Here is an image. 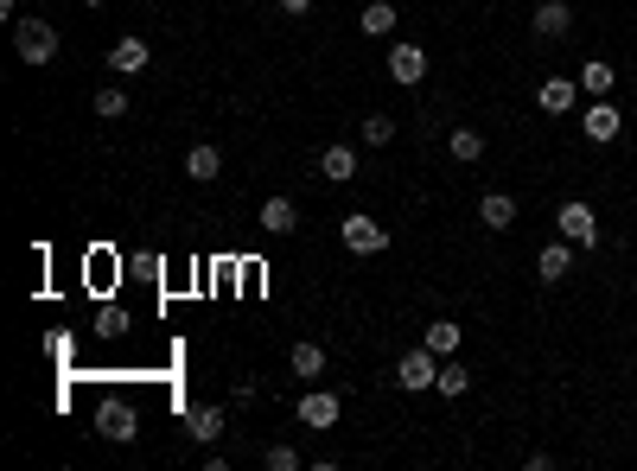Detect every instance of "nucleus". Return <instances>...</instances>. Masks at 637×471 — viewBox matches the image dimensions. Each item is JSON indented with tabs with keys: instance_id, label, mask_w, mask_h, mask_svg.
Instances as JSON below:
<instances>
[{
	"instance_id": "1",
	"label": "nucleus",
	"mask_w": 637,
	"mask_h": 471,
	"mask_svg": "<svg viewBox=\"0 0 637 471\" xmlns=\"http://www.w3.org/2000/svg\"><path fill=\"white\" fill-rule=\"evenodd\" d=\"M13 51H20V64L45 71V64L58 58V26L51 20H13Z\"/></svg>"
},
{
	"instance_id": "2",
	"label": "nucleus",
	"mask_w": 637,
	"mask_h": 471,
	"mask_svg": "<svg viewBox=\"0 0 637 471\" xmlns=\"http://www.w3.org/2000/svg\"><path fill=\"white\" fill-rule=\"evenodd\" d=\"M555 230L574 242V249H599V211L587 198H567L561 211H555Z\"/></svg>"
},
{
	"instance_id": "3",
	"label": "nucleus",
	"mask_w": 637,
	"mask_h": 471,
	"mask_svg": "<svg viewBox=\"0 0 637 471\" xmlns=\"http://www.w3.org/2000/svg\"><path fill=\"white\" fill-rule=\"evenodd\" d=\"M96 433H102L109 446H128L134 433H141V408H134V401H122V395H109V401L96 408Z\"/></svg>"
},
{
	"instance_id": "4",
	"label": "nucleus",
	"mask_w": 637,
	"mask_h": 471,
	"mask_svg": "<svg viewBox=\"0 0 637 471\" xmlns=\"http://www.w3.org/2000/svg\"><path fill=\"white\" fill-rule=\"evenodd\" d=\"M338 236H344V249H351V255H383V249H389V230H383L376 217H364V211L344 217V223H338Z\"/></svg>"
},
{
	"instance_id": "5",
	"label": "nucleus",
	"mask_w": 637,
	"mask_h": 471,
	"mask_svg": "<svg viewBox=\"0 0 637 471\" xmlns=\"http://www.w3.org/2000/svg\"><path fill=\"white\" fill-rule=\"evenodd\" d=\"M434 376H440V357L427 351V344H415L402 363H395V389H408V395H421V389H434Z\"/></svg>"
},
{
	"instance_id": "6",
	"label": "nucleus",
	"mask_w": 637,
	"mask_h": 471,
	"mask_svg": "<svg viewBox=\"0 0 637 471\" xmlns=\"http://www.w3.org/2000/svg\"><path fill=\"white\" fill-rule=\"evenodd\" d=\"M580 134H587L593 147H606V141H618V134H625V115H618L606 96H593L587 109H580Z\"/></svg>"
},
{
	"instance_id": "7",
	"label": "nucleus",
	"mask_w": 637,
	"mask_h": 471,
	"mask_svg": "<svg viewBox=\"0 0 637 471\" xmlns=\"http://www.w3.org/2000/svg\"><path fill=\"white\" fill-rule=\"evenodd\" d=\"M338 414H344V401H338L332 389H313V395H300L294 421H300V427H313V433H325V427H338Z\"/></svg>"
},
{
	"instance_id": "8",
	"label": "nucleus",
	"mask_w": 637,
	"mask_h": 471,
	"mask_svg": "<svg viewBox=\"0 0 637 471\" xmlns=\"http://www.w3.org/2000/svg\"><path fill=\"white\" fill-rule=\"evenodd\" d=\"M389 77L402 83V90H415V83L427 77V51L408 45V39H395V45H389Z\"/></svg>"
},
{
	"instance_id": "9",
	"label": "nucleus",
	"mask_w": 637,
	"mask_h": 471,
	"mask_svg": "<svg viewBox=\"0 0 637 471\" xmlns=\"http://www.w3.org/2000/svg\"><path fill=\"white\" fill-rule=\"evenodd\" d=\"M529 32H536V39H567V32H574V7H567V0H536Z\"/></svg>"
},
{
	"instance_id": "10",
	"label": "nucleus",
	"mask_w": 637,
	"mask_h": 471,
	"mask_svg": "<svg viewBox=\"0 0 637 471\" xmlns=\"http://www.w3.org/2000/svg\"><path fill=\"white\" fill-rule=\"evenodd\" d=\"M147 64H153V51H147V39H134V32L109 45V71H115V77H141Z\"/></svg>"
},
{
	"instance_id": "11",
	"label": "nucleus",
	"mask_w": 637,
	"mask_h": 471,
	"mask_svg": "<svg viewBox=\"0 0 637 471\" xmlns=\"http://www.w3.org/2000/svg\"><path fill=\"white\" fill-rule=\"evenodd\" d=\"M574 102H580V77H548L542 90H536V109L542 115H574Z\"/></svg>"
},
{
	"instance_id": "12",
	"label": "nucleus",
	"mask_w": 637,
	"mask_h": 471,
	"mask_svg": "<svg viewBox=\"0 0 637 471\" xmlns=\"http://www.w3.org/2000/svg\"><path fill=\"white\" fill-rule=\"evenodd\" d=\"M567 268H574V242H542V255H536V274H542V287H555V281H567Z\"/></svg>"
},
{
	"instance_id": "13",
	"label": "nucleus",
	"mask_w": 637,
	"mask_h": 471,
	"mask_svg": "<svg viewBox=\"0 0 637 471\" xmlns=\"http://www.w3.org/2000/svg\"><path fill=\"white\" fill-rule=\"evenodd\" d=\"M319 179H325V185H351V179H357V153L344 147V141L325 147V153H319Z\"/></svg>"
},
{
	"instance_id": "14",
	"label": "nucleus",
	"mask_w": 637,
	"mask_h": 471,
	"mask_svg": "<svg viewBox=\"0 0 637 471\" xmlns=\"http://www.w3.org/2000/svg\"><path fill=\"white\" fill-rule=\"evenodd\" d=\"M478 223H485V230H510V223H516V198H510V191H485V198H478Z\"/></svg>"
},
{
	"instance_id": "15",
	"label": "nucleus",
	"mask_w": 637,
	"mask_h": 471,
	"mask_svg": "<svg viewBox=\"0 0 637 471\" xmlns=\"http://www.w3.org/2000/svg\"><path fill=\"white\" fill-rule=\"evenodd\" d=\"M287 370H294L300 382H313V376H325V344H313V338H300L294 351H287Z\"/></svg>"
},
{
	"instance_id": "16",
	"label": "nucleus",
	"mask_w": 637,
	"mask_h": 471,
	"mask_svg": "<svg viewBox=\"0 0 637 471\" xmlns=\"http://www.w3.org/2000/svg\"><path fill=\"white\" fill-rule=\"evenodd\" d=\"M294 223H300V204L294 198H268L262 204V230L268 236H294Z\"/></svg>"
},
{
	"instance_id": "17",
	"label": "nucleus",
	"mask_w": 637,
	"mask_h": 471,
	"mask_svg": "<svg viewBox=\"0 0 637 471\" xmlns=\"http://www.w3.org/2000/svg\"><path fill=\"white\" fill-rule=\"evenodd\" d=\"M574 77H580V90H587V96H612V83H618V71H612L606 58H587Z\"/></svg>"
},
{
	"instance_id": "18",
	"label": "nucleus",
	"mask_w": 637,
	"mask_h": 471,
	"mask_svg": "<svg viewBox=\"0 0 637 471\" xmlns=\"http://www.w3.org/2000/svg\"><path fill=\"white\" fill-rule=\"evenodd\" d=\"M185 172H192V179H198V185H211V179H217V172H223V153H217L211 141H198L192 153H185Z\"/></svg>"
},
{
	"instance_id": "19",
	"label": "nucleus",
	"mask_w": 637,
	"mask_h": 471,
	"mask_svg": "<svg viewBox=\"0 0 637 471\" xmlns=\"http://www.w3.org/2000/svg\"><path fill=\"white\" fill-rule=\"evenodd\" d=\"M446 153H453L459 166L485 160V134H478V128H453V134H446Z\"/></svg>"
},
{
	"instance_id": "20",
	"label": "nucleus",
	"mask_w": 637,
	"mask_h": 471,
	"mask_svg": "<svg viewBox=\"0 0 637 471\" xmlns=\"http://www.w3.org/2000/svg\"><path fill=\"white\" fill-rule=\"evenodd\" d=\"M434 389H440L446 401H453V395H466V389H472V370H466L459 357H440V376H434Z\"/></svg>"
},
{
	"instance_id": "21",
	"label": "nucleus",
	"mask_w": 637,
	"mask_h": 471,
	"mask_svg": "<svg viewBox=\"0 0 637 471\" xmlns=\"http://www.w3.org/2000/svg\"><path fill=\"white\" fill-rule=\"evenodd\" d=\"M223 427H230V421H223V408H192V440L198 446H217Z\"/></svg>"
},
{
	"instance_id": "22",
	"label": "nucleus",
	"mask_w": 637,
	"mask_h": 471,
	"mask_svg": "<svg viewBox=\"0 0 637 471\" xmlns=\"http://www.w3.org/2000/svg\"><path fill=\"white\" fill-rule=\"evenodd\" d=\"M90 109H96L102 121H122V115H128V90H122V83H102V90H96V102H90Z\"/></svg>"
},
{
	"instance_id": "23",
	"label": "nucleus",
	"mask_w": 637,
	"mask_h": 471,
	"mask_svg": "<svg viewBox=\"0 0 637 471\" xmlns=\"http://www.w3.org/2000/svg\"><path fill=\"white\" fill-rule=\"evenodd\" d=\"M421 344H427L434 357H453V351H459V325H453V319H434V325H427V338H421Z\"/></svg>"
},
{
	"instance_id": "24",
	"label": "nucleus",
	"mask_w": 637,
	"mask_h": 471,
	"mask_svg": "<svg viewBox=\"0 0 637 471\" xmlns=\"http://www.w3.org/2000/svg\"><path fill=\"white\" fill-rule=\"evenodd\" d=\"M357 26H364L370 39H389V32H395V7H389V0H370V7H364V20H357Z\"/></svg>"
},
{
	"instance_id": "25",
	"label": "nucleus",
	"mask_w": 637,
	"mask_h": 471,
	"mask_svg": "<svg viewBox=\"0 0 637 471\" xmlns=\"http://www.w3.org/2000/svg\"><path fill=\"white\" fill-rule=\"evenodd\" d=\"M262 465H268V471H300L306 459H300V452H294V446H287V440H274V446L262 452Z\"/></svg>"
},
{
	"instance_id": "26",
	"label": "nucleus",
	"mask_w": 637,
	"mask_h": 471,
	"mask_svg": "<svg viewBox=\"0 0 637 471\" xmlns=\"http://www.w3.org/2000/svg\"><path fill=\"white\" fill-rule=\"evenodd\" d=\"M364 141H370V147H389V141H395V121H389V115H364Z\"/></svg>"
},
{
	"instance_id": "27",
	"label": "nucleus",
	"mask_w": 637,
	"mask_h": 471,
	"mask_svg": "<svg viewBox=\"0 0 637 471\" xmlns=\"http://www.w3.org/2000/svg\"><path fill=\"white\" fill-rule=\"evenodd\" d=\"M122 331H128V319H122V312H102V319H96V338H122Z\"/></svg>"
},
{
	"instance_id": "28",
	"label": "nucleus",
	"mask_w": 637,
	"mask_h": 471,
	"mask_svg": "<svg viewBox=\"0 0 637 471\" xmlns=\"http://www.w3.org/2000/svg\"><path fill=\"white\" fill-rule=\"evenodd\" d=\"M281 13H294V20H300V13H313V0H281Z\"/></svg>"
},
{
	"instance_id": "29",
	"label": "nucleus",
	"mask_w": 637,
	"mask_h": 471,
	"mask_svg": "<svg viewBox=\"0 0 637 471\" xmlns=\"http://www.w3.org/2000/svg\"><path fill=\"white\" fill-rule=\"evenodd\" d=\"M83 7H102V0H83Z\"/></svg>"
},
{
	"instance_id": "30",
	"label": "nucleus",
	"mask_w": 637,
	"mask_h": 471,
	"mask_svg": "<svg viewBox=\"0 0 637 471\" xmlns=\"http://www.w3.org/2000/svg\"><path fill=\"white\" fill-rule=\"evenodd\" d=\"M631 293H637V281H631Z\"/></svg>"
}]
</instances>
